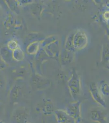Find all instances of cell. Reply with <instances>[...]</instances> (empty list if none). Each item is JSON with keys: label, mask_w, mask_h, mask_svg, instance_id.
<instances>
[{"label": "cell", "mask_w": 109, "mask_h": 123, "mask_svg": "<svg viewBox=\"0 0 109 123\" xmlns=\"http://www.w3.org/2000/svg\"><path fill=\"white\" fill-rule=\"evenodd\" d=\"M81 104L79 101L71 102L68 104L66 111L69 115L75 119L76 123H80L81 122Z\"/></svg>", "instance_id": "6da1fadb"}, {"label": "cell", "mask_w": 109, "mask_h": 123, "mask_svg": "<svg viewBox=\"0 0 109 123\" xmlns=\"http://www.w3.org/2000/svg\"><path fill=\"white\" fill-rule=\"evenodd\" d=\"M28 116V112L25 108L16 109L12 114V117L17 123H26Z\"/></svg>", "instance_id": "7a4b0ae2"}, {"label": "cell", "mask_w": 109, "mask_h": 123, "mask_svg": "<svg viewBox=\"0 0 109 123\" xmlns=\"http://www.w3.org/2000/svg\"><path fill=\"white\" fill-rule=\"evenodd\" d=\"M55 115L58 123H76L75 119L69 115L66 111L57 110L55 111Z\"/></svg>", "instance_id": "3957f363"}, {"label": "cell", "mask_w": 109, "mask_h": 123, "mask_svg": "<svg viewBox=\"0 0 109 123\" xmlns=\"http://www.w3.org/2000/svg\"><path fill=\"white\" fill-rule=\"evenodd\" d=\"M106 113L99 110H94L91 112V119L98 123H109L107 120Z\"/></svg>", "instance_id": "277c9868"}, {"label": "cell", "mask_w": 109, "mask_h": 123, "mask_svg": "<svg viewBox=\"0 0 109 123\" xmlns=\"http://www.w3.org/2000/svg\"><path fill=\"white\" fill-rule=\"evenodd\" d=\"M92 94L94 100L95 101L97 104L101 105V106L104 108H106V104L105 100L102 98V97L101 96L100 94H99L97 92L96 90H94V91H93L92 92Z\"/></svg>", "instance_id": "5b68a950"}, {"label": "cell", "mask_w": 109, "mask_h": 123, "mask_svg": "<svg viewBox=\"0 0 109 123\" xmlns=\"http://www.w3.org/2000/svg\"><path fill=\"white\" fill-rule=\"evenodd\" d=\"M44 113L47 115H50L54 112V107L51 102H48L45 105L44 108Z\"/></svg>", "instance_id": "8992f818"}, {"label": "cell", "mask_w": 109, "mask_h": 123, "mask_svg": "<svg viewBox=\"0 0 109 123\" xmlns=\"http://www.w3.org/2000/svg\"><path fill=\"white\" fill-rule=\"evenodd\" d=\"M5 65V64L3 61L0 59V69L4 68Z\"/></svg>", "instance_id": "52a82bcc"}, {"label": "cell", "mask_w": 109, "mask_h": 123, "mask_svg": "<svg viewBox=\"0 0 109 123\" xmlns=\"http://www.w3.org/2000/svg\"><path fill=\"white\" fill-rule=\"evenodd\" d=\"M0 123H4L3 122H1V121H0Z\"/></svg>", "instance_id": "ba28073f"}]
</instances>
